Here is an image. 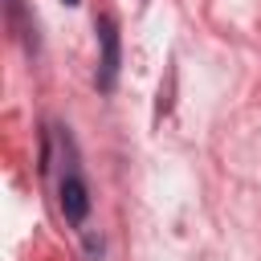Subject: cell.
<instances>
[{
  "label": "cell",
  "mask_w": 261,
  "mask_h": 261,
  "mask_svg": "<svg viewBox=\"0 0 261 261\" xmlns=\"http://www.w3.org/2000/svg\"><path fill=\"white\" fill-rule=\"evenodd\" d=\"M94 33H98V73H94V86L102 94H110L118 86V65H122V45H118L114 16H94Z\"/></svg>",
  "instance_id": "1"
},
{
  "label": "cell",
  "mask_w": 261,
  "mask_h": 261,
  "mask_svg": "<svg viewBox=\"0 0 261 261\" xmlns=\"http://www.w3.org/2000/svg\"><path fill=\"white\" fill-rule=\"evenodd\" d=\"M61 196V216L69 220V224H86V216H90V188H86V179L77 175V167H69L65 175H61V188H57Z\"/></svg>",
  "instance_id": "2"
},
{
  "label": "cell",
  "mask_w": 261,
  "mask_h": 261,
  "mask_svg": "<svg viewBox=\"0 0 261 261\" xmlns=\"http://www.w3.org/2000/svg\"><path fill=\"white\" fill-rule=\"evenodd\" d=\"M86 257H90V261H102V237L86 232Z\"/></svg>",
  "instance_id": "3"
},
{
  "label": "cell",
  "mask_w": 261,
  "mask_h": 261,
  "mask_svg": "<svg viewBox=\"0 0 261 261\" xmlns=\"http://www.w3.org/2000/svg\"><path fill=\"white\" fill-rule=\"evenodd\" d=\"M61 4H69V8H77V4H82V0H61Z\"/></svg>",
  "instance_id": "4"
}]
</instances>
